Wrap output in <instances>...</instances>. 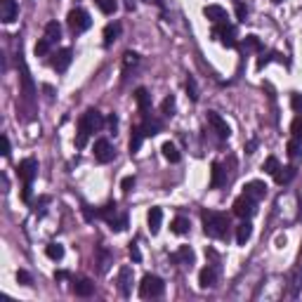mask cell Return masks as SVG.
<instances>
[{
	"label": "cell",
	"mask_w": 302,
	"mask_h": 302,
	"mask_svg": "<svg viewBox=\"0 0 302 302\" xmlns=\"http://www.w3.org/2000/svg\"><path fill=\"white\" fill-rule=\"evenodd\" d=\"M203 232L210 239H225L227 229H229V217L225 213H215V210H203Z\"/></svg>",
	"instance_id": "obj_1"
},
{
	"label": "cell",
	"mask_w": 302,
	"mask_h": 302,
	"mask_svg": "<svg viewBox=\"0 0 302 302\" xmlns=\"http://www.w3.org/2000/svg\"><path fill=\"white\" fill-rule=\"evenodd\" d=\"M163 290H165V283H163L161 276L156 274H144L140 283V297L149 300V297H161Z\"/></svg>",
	"instance_id": "obj_2"
},
{
	"label": "cell",
	"mask_w": 302,
	"mask_h": 302,
	"mask_svg": "<svg viewBox=\"0 0 302 302\" xmlns=\"http://www.w3.org/2000/svg\"><path fill=\"white\" fill-rule=\"evenodd\" d=\"M66 24H69V29H71V33H83V31H87L90 26H92V19H90V15H87L85 10H80V8H76V10H71L69 12V17H66Z\"/></svg>",
	"instance_id": "obj_3"
},
{
	"label": "cell",
	"mask_w": 302,
	"mask_h": 302,
	"mask_svg": "<svg viewBox=\"0 0 302 302\" xmlns=\"http://www.w3.org/2000/svg\"><path fill=\"white\" fill-rule=\"evenodd\" d=\"M213 36L225 47H236V26H234V24H229V22L217 24L215 29H213Z\"/></svg>",
	"instance_id": "obj_4"
},
{
	"label": "cell",
	"mask_w": 302,
	"mask_h": 302,
	"mask_svg": "<svg viewBox=\"0 0 302 302\" xmlns=\"http://www.w3.org/2000/svg\"><path fill=\"white\" fill-rule=\"evenodd\" d=\"M257 210V201L255 198H250V196H239L236 201H234V215L241 217V220H248V217L255 215Z\"/></svg>",
	"instance_id": "obj_5"
},
{
	"label": "cell",
	"mask_w": 302,
	"mask_h": 302,
	"mask_svg": "<svg viewBox=\"0 0 302 302\" xmlns=\"http://www.w3.org/2000/svg\"><path fill=\"white\" fill-rule=\"evenodd\" d=\"M208 125L213 128V132H215L220 140H227L229 135H232V128L227 125V121L220 114H215V111H208Z\"/></svg>",
	"instance_id": "obj_6"
},
{
	"label": "cell",
	"mask_w": 302,
	"mask_h": 302,
	"mask_svg": "<svg viewBox=\"0 0 302 302\" xmlns=\"http://www.w3.org/2000/svg\"><path fill=\"white\" fill-rule=\"evenodd\" d=\"M78 123L85 125L90 132H99L102 128H104V118H102V114L97 111V109H87L85 114H83V118H80Z\"/></svg>",
	"instance_id": "obj_7"
},
{
	"label": "cell",
	"mask_w": 302,
	"mask_h": 302,
	"mask_svg": "<svg viewBox=\"0 0 302 302\" xmlns=\"http://www.w3.org/2000/svg\"><path fill=\"white\" fill-rule=\"evenodd\" d=\"M17 175H19L24 182H33V177L38 175V161H36V158H24V161L17 165Z\"/></svg>",
	"instance_id": "obj_8"
},
{
	"label": "cell",
	"mask_w": 302,
	"mask_h": 302,
	"mask_svg": "<svg viewBox=\"0 0 302 302\" xmlns=\"http://www.w3.org/2000/svg\"><path fill=\"white\" fill-rule=\"evenodd\" d=\"M114 156H116V151H114V147H111V142L109 140H97L94 142V158L99 163H111L114 161Z\"/></svg>",
	"instance_id": "obj_9"
},
{
	"label": "cell",
	"mask_w": 302,
	"mask_h": 302,
	"mask_svg": "<svg viewBox=\"0 0 302 302\" xmlns=\"http://www.w3.org/2000/svg\"><path fill=\"white\" fill-rule=\"evenodd\" d=\"M19 15V5L15 0H0V22L3 24H12Z\"/></svg>",
	"instance_id": "obj_10"
},
{
	"label": "cell",
	"mask_w": 302,
	"mask_h": 302,
	"mask_svg": "<svg viewBox=\"0 0 302 302\" xmlns=\"http://www.w3.org/2000/svg\"><path fill=\"white\" fill-rule=\"evenodd\" d=\"M71 59H73V52H71L69 47H62L59 52L54 54V59H52V69H54V71H59V73H62V71H66V69H69Z\"/></svg>",
	"instance_id": "obj_11"
},
{
	"label": "cell",
	"mask_w": 302,
	"mask_h": 302,
	"mask_svg": "<svg viewBox=\"0 0 302 302\" xmlns=\"http://www.w3.org/2000/svg\"><path fill=\"white\" fill-rule=\"evenodd\" d=\"M243 194L250 196V198H255V201H260V198H264V196H267V184H264V182H260V179L246 182V186H243Z\"/></svg>",
	"instance_id": "obj_12"
},
{
	"label": "cell",
	"mask_w": 302,
	"mask_h": 302,
	"mask_svg": "<svg viewBox=\"0 0 302 302\" xmlns=\"http://www.w3.org/2000/svg\"><path fill=\"white\" fill-rule=\"evenodd\" d=\"M118 288H121V295H130L132 290V267H121V271H118Z\"/></svg>",
	"instance_id": "obj_13"
},
{
	"label": "cell",
	"mask_w": 302,
	"mask_h": 302,
	"mask_svg": "<svg viewBox=\"0 0 302 302\" xmlns=\"http://www.w3.org/2000/svg\"><path fill=\"white\" fill-rule=\"evenodd\" d=\"M227 184V170L222 168V163H213V168H210V186L213 189H220V186Z\"/></svg>",
	"instance_id": "obj_14"
},
{
	"label": "cell",
	"mask_w": 302,
	"mask_h": 302,
	"mask_svg": "<svg viewBox=\"0 0 302 302\" xmlns=\"http://www.w3.org/2000/svg\"><path fill=\"white\" fill-rule=\"evenodd\" d=\"M71 290H73V295H78V297H90V295L94 293V283L90 279H80L71 286Z\"/></svg>",
	"instance_id": "obj_15"
},
{
	"label": "cell",
	"mask_w": 302,
	"mask_h": 302,
	"mask_svg": "<svg viewBox=\"0 0 302 302\" xmlns=\"http://www.w3.org/2000/svg\"><path fill=\"white\" fill-rule=\"evenodd\" d=\"M161 222H163V210L161 208H151V210H149V215H147L149 232L158 234V232H161Z\"/></svg>",
	"instance_id": "obj_16"
},
{
	"label": "cell",
	"mask_w": 302,
	"mask_h": 302,
	"mask_svg": "<svg viewBox=\"0 0 302 302\" xmlns=\"http://www.w3.org/2000/svg\"><path fill=\"white\" fill-rule=\"evenodd\" d=\"M121 31H123V26L118 22L114 24H107V29H104V45H111V43H116L118 38H121Z\"/></svg>",
	"instance_id": "obj_17"
},
{
	"label": "cell",
	"mask_w": 302,
	"mask_h": 302,
	"mask_svg": "<svg viewBox=\"0 0 302 302\" xmlns=\"http://www.w3.org/2000/svg\"><path fill=\"white\" fill-rule=\"evenodd\" d=\"M203 15L208 17L210 22H215V24L227 22V10H225V8H220V5H208V8L203 10Z\"/></svg>",
	"instance_id": "obj_18"
},
{
	"label": "cell",
	"mask_w": 302,
	"mask_h": 302,
	"mask_svg": "<svg viewBox=\"0 0 302 302\" xmlns=\"http://www.w3.org/2000/svg\"><path fill=\"white\" fill-rule=\"evenodd\" d=\"M217 281V271L213 267H203L201 274H198V286L201 288H213Z\"/></svg>",
	"instance_id": "obj_19"
},
{
	"label": "cell",
	"mask_w": 302,
	"mask_h": 302,
	"mask_svg": "<svg viewBox=\"0 0 302 302\" xmlns=\"http://www.w3.org/2000/svg\"><path fill=\"white\" fill-rule=\"evenodd\" d=\"M253 236V225H250L248 220H243L239 227H236V243L239 246H246V241Z\"/></svg>",
	"instance_id": "obj_20"
},
{
	"label": "cell",
	"mask_w": 302,
	"mask_h": 302,
	"mask_svg": "<svg viewBox=\"0 0 302 302\" xmlns=\"http://www.w3.org/2000/svg\"><path fill=\"white\" fill-rule=\"evenodd\" d=\"M170 260L172 262H179V264H191L194 262V250L189 248V246H182L177 253H172Z\"/></svg>",
	"instance_id": "obj_21"
},
{
	"label": "cell",
	"mask_w": 302,
	"mask_h": 302,
	"mask_svg": "<svg viewBox=\"0 0 302 302\" xmlns=\"http://www.w3.org/2000/svg\"><path fill=\"white\" fill-rule=\"evenodd\" d=\"M295 165H286V168H279L276 170V175H274V179H276V184H288V182H293V177H295Z\"/></svg>",
	"instance_id": "obj_22"
},
{
	"label": "cell",
	"mask_w": 302,
	"mask_h": 302,
	"mask_svg": "<svg viewBox=\"0 0 302 302\" xmlns=\"http://www.w3.org/2000/svg\"><path fill=\"white\" fill-rule=\"evenodd\" d=\"M144 137H147V135H144V130H142V128H135V130H132L130 142H128V147H130V154H137V151H140Z\"/></svg>",
	"instance_id": "obj_23"
},
{
	"label": "cell",
	"mask_w": 302,
	"mask_h": 302,
	"mask_svg": "<svg viewBox=\"0 0 302 302\" xmlns=\"http://www.w3.org/2000/svg\"><path fill=\"white\" fill-rule=\"evenodd\" d=\"M135 99H137V107H140L142 111H149V107H151V94L147 92V87H137V90H135Z\"/></svg>",
	"instance_id": "obj_24"
},
{
	"label": "cell",
	"mask_w": 302,
	"mask_h": 302,
	"mask_svg": "<svg viewBox=\"0 0 302 302\" xmlns=\"http://www.w3.org/2000/svg\"><path fill=\"white\" fill-rule=\"evenodd\" d=\"M22 83H24V97H26V99H33L36 87H33V80H31V76H29L26 66H22Z\"/></svg>",
	"instance_id": "obj_25"
},
{
	"label": "cell",
	"mask_w": 302,
	"mask_h": 302,
	"mask_svg": "<svg viewBox=\"0 0 302 302\" xmlns=\"http://www.w3.org/2000/svg\"><path fill=\"white\" fill-rule=\"evenodd\" d=\"M45 38L50 40V43H57V40L62 38V26L57 22H47L45 24Z\"/></svg>",
	"instance_id": "obj_26"
},
{
	"label": "cell",
	"mask_w": 302,
	"mask_h": 302,
	"mask_svg": "<svg viewBox=\"0 0 302 302\" xmlns=\"http://www.w3.org/2000/svg\"><path fill=\"white\" fill-rule=\"evenodd\" d=\"M161 151H163V156H165L170 163H179V158H182V156H179V151H177V147H175L172 142H165V144L161 147Z\"/></svg>",
	"instance_id": "obj_27"
},
{
	"label": "cell",
	"mask_w": 302,
	"mask_h": 302,
	"mask_svg": "<svg viewBox=\"0 0 302 302\" xmlns=\"http://www.w3.org/2000/svg\"><path fill=\"white\" fill-rule=\"evenodd\" d=\"M170 229H172V234L182 236V234L189 232V220H186V217H175V220H172V225H170Z\"/></svg>",
	"instance_id": "obj_28"
},
{
	"label": "cell",
	"mask_w": 302,
	"mask_h": 302,
	"mask_svg": "<svg viewBox=\"0 0 302 302\" xmlns=\"http://www.w3.org/2000/svg\"><path fill=\"white\" fill-rule=\"evenodd\" d=\"M94 5L99 8L102 15H114L118 10V3L116 0H94Z\"/></svg>",
	"instance_id": "obj_29"
},
{
	"label": "cell",
	"mask_w": 302,
	"mask_h": 302,
	"mask_svg": "<svg viewBox=\"0 0 302 302\" xmlns=\"http://www.w3.org/2000/svg\"><path fill=\"white\" fill-rule=\"evenodd\" d=\"M90 135H92V132L87 130L85 125H80L78 123V135H76V149H83L87 144V140H90Z\"/></svg>",
	"instance_id": "obj_30"
},
{
	"label": "cell",
	"mask_w": 302,
	"mask_h": 302,
	"mask_svg": "<svg viewBox=\"0 0 302 302\" xmlns=\"http://www.w3.org/2000/svg\"><path fill=\"white\" fill-rule=\"evenodd\" d=\"M111 232H125L128 229V215H116L114 220H109Z\"/></svg>",
	"instance_id": "obj_31"
},
{
	"label": "cell",
	"mask_w": 302,
	"mask_h": 302,
	"mask_svg": "<svg viewBox=\"0 0 302 302\" xmlns=\"http://www.w3.org/2000/svg\"><path fill=\"white\" fill-rule=\"evenodd\" d=\"M45 255L50 257V260H62L64 257V246L62 243H50L45 248Z\"/></svg>",
	"instance_id": "obj_32"
},
{
	"label": "cell",
	"mask_w": 302,
	"mask_h": 302,
	"mask_svg": "<svg viewBox=\"0 0 302 302\" xmlns=\"http://www.w3.org/2000/svg\"><path fill=\"white\" fill-rule=\"evenodd\" d=\"M142 130H144V135H147V137H151V135H156V132L161 130V123H158L156 118H147V121H144V125H142Z\"/></svg>",
	"instance_id": "obj_33"
},
{
	"label": "cell",
	"mask_w": 302,
	"mask_h": 302,
	"mask_svg": "<svg viewBox=\"0 0 302 302\" xmlns=\"http://www.w3.org/2000/svg\"><path fill=\"white\" fill-rule=\"evenodd\" d=\"M97 215L102 217V220H114V217L118 215V208H116V203H107V206H104V208L99 210V213H97Z\"/></svg>",
	"instance_id": "obj_34"
},
{
	"label": "cell",
	"mask_w": 302,
	"mask_h": 302,
	"mask_svg": "<svg viewBox=\"0 0 302 302\" xmlns=\"http://www.w3.org/2000/svg\"><path fill=\"white\" fill-rule=\"evenodd\" d=\"M281 168V163H279V158L276 156H269L267 161H264V165H262V170L267 172V175H276V170Z\"/></svg>",
	"instance_id": "obj_35"
},
{
	"label": "cell",
	"mask_w": 302,
	"mask_h": 302,
	"mask_svg": "<svg viewBox=\"0 0 302 302\" xmlns=\"http://www.w3.org/2000/svg\"><path fill=\"white\" fill-rule=\"evenodd\" d=\"M50 47H52V43L47 38H40L38 43H36V47H33V52H36V57H45L47 52H50Z\"/></svg>",
	"instance_id": "obj_36"
},
{
	"label": "cell",
	"mask_w": 302,
	"mask_h": 302,
	"mask_svg": "<svg viewBox=\"0 0 302 302\" xmlns=\"http://www.w3.org/2000/svg\"><path fill=\"white\" fill-rule=\"evenodd\" d=\"M184 87H186V94H189V99H191V102H198V87H196V80H194V78H186Z\"/></svg>",
	"instance_id": "obj_37"
},
{
	"label": "cell",
	"mask_w": 302,
	"mask_h": 302,
	"mask_svg": "<svg viewBox=\"0 0 302 302\" xmlns=\"http://www.w3.org/2000/svg\"><path fill=\"white\" fill-rule=\"evenodd\" d=\"M243 50H262V43L257 36H246L243 38Z\"/></svg>",
	"instance_id": "obj_38"
},
{
	"label": "cell",
	"mask_w": 302,
	"mask_h": 302,
	"mask_svg": "<svg viewBox=\"0 0 302 302\" xmlns=\"http://www.w3.org/2000/svg\"><path fill=\"white\" fill-rule=\"evenodd\" d=\"M302 151V144H300V137H293V140L288 142V156L290 158H297Z\"/></svg>",
	"instance_id": "obj_39"
},
{
	"label": "cell",
	"mask_w": 302,
	"mask_h": 302,
	"mask_svg": "<svg viewBox=\"0 0 302 302\" xmlns=\"http://www.w3.org/2000/svg\"><path fill=\"white\" fill-rule=\"evenodd\" d=\"M137 62H140V54L137 52H125L123 54V69L128 71L130 66H137Z\"/></svg>",
	"instance_id": "obj_40"
},
{
	"label": "cell",
	"mask_w": 302,
	"mask_h": 302,
	"mask_svg": "<svg viewBox=\"0 0 302 302\" xmlns=\"http://www.w3.org/2000/svg\"><path fill=\"white\" fill-rule=\"evenodd\" d=\"M161 111L165 114V116H172V111H175V97H172V94H168V97L163 99Z\"/></svg>",
	"instance_id": "obj_41"
},
{
	"label": "cell",
	"mask_w": 302,
	"mask_h": 302,
	"mask_svg": "<svg viewBox=\"0 0 302 302\" xmlns=\"http://www.w3.org/2000/svg\"><path fill=\"white\" fill-rule=\"evenodd\" d=\"M290 107H293V111L302 114V92H293V94H290Z\"/></svg>",
	"instance_id": "obj_42"
},
{
	"label": "cell",
	"mask_w": 302,
	"mask_h": 302,
	"mask_svg": "<svg viewBox=\"0 0 302 302\" xmlns=\"http://www.w3.org/2000/svg\"><path fill=\"white\" fill-rule=\"evenodd\" d=\"M109 262H111V255H109V250L99 248V269H102V271H107Z\"/></svg>",
	"instance_id": "obj_43"
},
{
	"label": "cell",
	"mask_w": 302,
	"mask_h": 302,
	"mask_svg": "<svg viewBox=\"0 0 302 302\" xmlns=\"http://www.w3.org/2000/svg\"><path fill=\"white\" fill-rule=\"evenodd\" d=\"M290 132H293V137H300L302 140V116H297L293 123H290Z\"/></svg>",
	"instance_id": "obj_44"
},
{
	"label": "cell",
	"mask_w": 302,
	"mask_h": 302,
	"mask_svg": "<svg viewBox=\"0 0 302 302\" xmlns=\"http://www.w3.org/2000/svg\"><path fill=\"white\" fill-rule=\"evenodd\" d=\"M17 281H19L22 286H31V276H29V271H24V269L17 271Z\"/></svg>",
	"instance_id": "obj_45"
},
{
	"label": "cell",
	"mask_w": 302,
	"mask_h": 302,
	"mask_svg": "<svg viewBox=\"0 0 302 302\" xmlns=\"http://www.w3.org/2000/svg\"><path fill=\"white\" fill-rule=\"evenodd\" d=\"M130 257H132V262H142V253L137 248V243H130Z\"/></svg>",
	"instance_id": "obj_46"
},
{
	"label": "cell",
	"mask_w": 302,
	"mask_h": 302,
	"mask_svg": "<svg viewBox=\"0 0 302 302\" xmlns=\"http://www.w3.org/2000/svg\"><path fill=\"white\" fill-rule=\"evenodd\" d=\"M236 17H239L241 22H246V17H248V8H246L243 3H239V5H236Z\"/></svg>",
	"instance_id": "obj_47"
},
{
	"label": "cell",
	"mask_w": 302,
	"mask_h": 302,
	"mask_svg": "<svg viewBox=\"0 0 302 302\" xmlns=\"http://www.w3.org/2000/svg\"><path fill=\"white\" fill-rule=\"evenodd\" d=\"M132 186H135V177H123V182H121V189H123L125 194L130 191Z\"/></svg>",
	"instance_id": "obj_48"
},
{
	"label": "cell",
	"mask_w": 302,
	"mask_h": 302,
	"mask_svg": "<svg viewBox=\"0 0 302 302\" xmlns=\"http://www.w3.org/2000/svg\"><path fill=\"white\" fill-rule=\"evenodd\" d=\"M22 198L26 203L31 201V182H24V189H22Z\"/></svg>",
	"instance_id": "obj_49"
},
{
	"label": "cell",
	"mask_w": 302,
	"mask_h": 302,
	"mask_svg": "<svg viewBox=\"0 0 302 302\" xmlns=\"http://www.w3.org/2000/svg\"><path fill=\"white\" fill-rule=\"evenodd\" d=\"M0 144H3V151H0V154L10 156V137H8V135H3V137H0Z\"/></svg>",
	"instance_id": "obj_50"
},
{
	"label": "cell",
	"mask_w": 302,
	"mask_h": 302,
	"mask_svg": "<svg viewBox=\"0 0 302 302\" xmlns=\"http://www.w3.org/2000/svg\"><path fill=\"white\" fill-rule=\"evenodd\" d=\"M107 125L111 128V130H116V128H118V118H116V114H111V116L107 118Z\"/></svg>",
	"instance_id": "obj_51"
},
{
	"label": "cell",
	"mask_w": 302,
	"mask_h": 302,
	"mask_svg": "<svg viewBox=\"0 0 302 302\" xmlns=\"http://www.w3.org/2000/svg\"><path fill=\"white\" fill-rule=\"evenodd\" d=\"M54 279H57V281H64V279H69V271H57V274H54Z\"/></svg>",
	"instance_id": "obj_52"
},
{
	"label": "cell",
	"mask_w": 302,
	"mask_h": 302,
	"mask_svg": "<svg viewBox=\"0 0 302 302\" xmlns=\"http://www.w3.org/2000/svg\"><path fill=\"white\" fill-rule=\"evenodd\" d=\"M83 215H85V220H92L94 217V213L90 208H87V206H83Z\"/></svg>",
	"instance_id": "obj_53"
},
{
	"label": "cell",
	"mask_w": 302,
	"mask_h": 302,
	"mask_svg": "<svg viewBox=\"0 0 302 302\" xmlns=\"http://www.w3.org/2000/svg\"><path fill=\"white\" fill-rule=\"evenodd\" d=\"M271 3H276V5H279V3H283V0H271Z\"/></svg>",
	"instance_id": "obj_54"
}]
</instances>
